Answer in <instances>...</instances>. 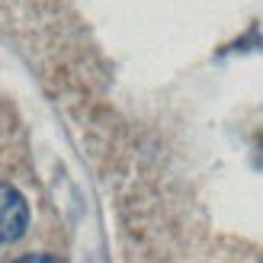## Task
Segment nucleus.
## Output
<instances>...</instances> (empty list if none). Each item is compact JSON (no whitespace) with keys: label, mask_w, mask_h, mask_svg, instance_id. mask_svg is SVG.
I'll return each instance as SVG.
<instances>
[{"label":"nucleus","mask_w":263,"mask_h":263,"mask_svg":"<svg viewBox=\"0 0 263 263\" xmlns=\"http://www.w3.org/2000/svg\"><path fill=\"white\" fill-rule=\"evenodd\" d=\"M26 228H29V205H26L23 193L0 183V244L16 241Z\"/></svg>","instance_id":"nucleus-1"},{"label":"nucleus","mask_w":263,"mask_h":263,"mask_svg":"<svg viewBox=\"0 0 263 263\" xmlns=\"http://www.w3.org/2000/svg\"><path fill=\"white\" fill-rule=\"evenodd\" d=\"M13 263H58L55 257H48V254H26L20 260H13Z\"/></svg>","instance_id":"nucleus-2"}]
</instances>
